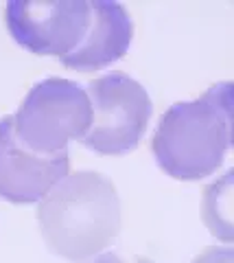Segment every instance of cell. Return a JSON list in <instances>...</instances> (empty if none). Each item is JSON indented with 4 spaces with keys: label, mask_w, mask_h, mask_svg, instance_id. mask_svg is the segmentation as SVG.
I'll use <instances>...</instances> for the list:
<instances>
[{
    "label": "cell",
    "mask_w": 234,
    "mask_h": 263,
    "mask_svg": "<svg viewBox=\"0 0 234 263\" xmlns=\"http://www.w3.org/2000/svg\"><path fill=\"white\" fill-rule=\"evenodd\" d=\"M134 37V22L127 9L118 3H90V27L70 55L61 57V64L72 70H101L118 62L127 53Z\"/></svg>",
    "instance_id": "obj_7"
},
{
    "label": "cell",
    "mask_w": 234,
    "mask_h": 263,
    "mask_svg": "<svg viewBox=\"0 0 234 263\" xmlns=\"http://www.w3.org/2000/svg\"><path fill=\"white\" fill-rule=\"evenodd\" d=\"M5 22L13 40L27 51L61 60L75 51L86 37L90 27V3L11 0L5 7Z\"/></svg>",
    "instance_id": "obj_5"
},
{
    "label": "cell",
    "mask_w": 234,
    "mask_h": 263,
    "mask_svg": "<svg viewBox=\"0 0 234 263\" xmlns=\"http://www.w3.org/2000/svg\"><path fill=\"white\" fill-rule=\"evenodd\" d=\"M92 123V105L77 81L51 77L35 84L13 114L15 138L35 154L53 156L70 141H83Z\"/></svg>",
    "instance_id": "obj_3"
},
{
    "label": "cell",
    "mask_w": 234,
    "mask_h": 263,
    "mask_svg": "<svg viewBox=\"0 0 234 263\" xmlns=\"http://www.w3.org/2000/svg\"><path fill=\"white\" fill-rule=\"evenodd\" d=\"M86 88L92 105V123L81 143L103 156L134 152L153 114L147 90L125 72L103 75Z\"/></svg>",
    "instance_id": "obj_4"
},
{
    "label": "cell",
    "mask_w": 234,
    "mask_h": 263,
    "mask_svg": "<svg viewBox=\"0 0 234 263\" xmlns=\"http://www.w3.org/2000/svg\"><path fill=\"white\" fill-rule=\"evenodd\" d=\"M232 176L228 169L221 180L206 189L204 195V219L210 233L225 243L232 241Z\"/></svg>",
    "instance_id": "obj_8"
},
{
    "label": "cell",
    "mask_w": 234,
    "mask_h": 263,
    "mask_svg": "<svg viewBox=\"0 0 234 263\" xmlns=\"http://www.w3.org/2000/svg\"><path fill=\"white\" fill-rule=\"evenodd\" d=\"M193 263H234V250L230 246H217L199 254Z\"/></svg>",
    "instance_id": "obj_9"
},
{
    "label": "cell",
    "mask_w": 234,
    "mask_h": 263,
    "mask_svg": "<svg viewBox=\"0 0 234 263\" xmlns=\"http://www.w3.org/2000/svg\"><path fill=\"white\" fill-rule=\"evenodd\" d=\"M92 263H153V261L147 257H138V254L125 257V254H118V252H105L101 257H96Z\"/></svg>",
    "instance_id": "obj_10"
},
{
    "label": "cell",
    "mask_w": 234,
    "mask_h": 263,
    "mask_svg": "<svg viewBox=\"0 0 234 263\" xmlns=\"http://www.w3.org/2000/svg\"><path fill=\"white\" fill-rule=\"evenodd\" d=\"M70 158L63 149L44 156L24 147L13 132V117L0 119V197L13 204L39 202L68 176Z\"/></svg>",
    "instance_id": "obj_6"
},
{
    "label": "cell",
    "mask_w": 234,
    "mask_h": 263,
    "mask_svg": "<svg viewBox=\"0 0 234 263\" xmlns=\"http://www.w3.org/2000/svg\"><path fill=\"white\" fill-rule=\"evenodd\" d=\"M48 250L81 263L105 250L120 233L116 186L99 171H75L59 180L37 206Z\"/></svg>",
    "instance_id": "obj_1"
},
{
    "label": "cell",
    "mask_w": 234,
    "mask_h": 263,
    "mask_svg": "<svg viewBox=\"0 0 234 263\" xmlns=\"http://www.w3.org/2000/svg\"><path fill=\"white\" fill-rule=\"evenodd\" d=\"M230 141L232 84L221 81L195 101L171 105L158 123L151 149L164 174L190 182L221 167Z\"/></svg>",
    "instance_id": "obj_2"
}]
</instances>
